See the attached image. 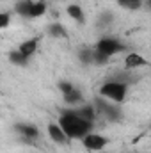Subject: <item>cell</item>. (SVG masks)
I'll list each match as a JSON object with an SVG mask.
<instances>
[{"mask_svg": "<svg viewBox=\"0 0 151 153\" xmlns=\"http://www.w3.org/2000/svg\"><path fill=\"white\" fill-rule=\"evenodd\" d=\"M82 143H84V146L87 148V150H91V152H100V150H103L105 146H107V139L105 137H101V135H98V134H87V135H84L82 137Z\"/></svg>", "mask_w": 151, "mask_h": 153, "instance_id": "277c9868", "label": "cell"}, {"mask_svg": "<svg viewBox=\"0 0 151 153\" xmlns=\"http://www.w3.org/2000/svg\"><path fill=\"white\" fill-rule=\"evenodd\" d=\"M117 4H119L123 9L135 11V9H141V5H142V0H117Z\"/></svg>", "mask_w": 151, "mask_h": 153, "instance_id": "4fadbf2b", "label": "cell"}, {"mask_svg": "<svg viewBox=\"0 0 151 153\" xmlns=\"http://www.w3.org/2000/svg\"><path fill=\"white\" fill-rule=\"evenodd\" d=\"M71 89H73L71 84H68V82H61V91H62V94L68 93V91H71Z\"/></svg>", "mask_w": 151, "mask_h": 153, "instance_id": "ffe728a7", "label": "cell"}, {"mask_svg": "<svg viewBox=\"0 0 151 153\" xmlns=\"http://www.w3.org/2000/svg\"><path fill=\"white\" fill-rule=\"evenodd\" d=\"M80 59H82V62H84V64H89V62H93V50H89V48H84V50L80 52Z\"/></svg>", "mask_w": 151, "mask_h": 153, "instance_id": "ac0fdd59", "label": "cell"}, {"mask_svg": "<svg viewBox=\"0 0 151 153\" xmlns=\"http://www.w3.org/2000/svg\"><path fill=\"white\" fill-rule=\"evenodd\" d=\"M68 14H70L75 22H80V23H84V22H85V14H84L82 7H80V5H76V4L68 5Z\"/></svg>", "mask_w": 151, "mask_h": 153, "instance_id": "9c48e42d", "label": "cell"}, {"mask_svg": "<svg viewBox=\"0 0 151 153\" xmlns=\"http://www.w3.org/2000/svg\"><path fill=\"white\" fill-rule=\"evenodd\" d=\"M27 59H29V57H25V55L20 53V52H11V53H9V61H11L13 64H16V66H25V64H27Z\"/></svg>", "mask_w": 151, "mask_h": 153, "instance_id": "5bb4252c", "label": "cell"}, {"mask_svg": "<svg viewBox=\"0 0 151 153\" xmlns=\"http://www.w3.org/2000/svg\"><path fill=\"white\" fill-rule=\"evenodd\" d=\"M30 5H32L30 0H23V2H20V4L16 5V13H18L20 16H23V18H29V16H30Z\"/></svg>", "mask_w": 151, "mask_h": 153, "instance_id": "7c38bea8", "label": "cell"}, {"mask_svg": "<svg viewBox=\"0 0 151 153\" xmlns=\"http://www.w3.org/2000/svg\"><path fill=\"white\" fill-rule=\"evenodd\" d=\"M146 64H148V61H146L142 55H139V53H128L126 59H124V66H126L128 70L142 68V66H146Z\"/></svg>", "mask_w": 151, "mask_h": 153, "instance_id": "5b68a950", "label": "cell"}, {"mask_svg": "<svg viewBox=\"0 0 151 153\" xmlns=\"http://www.w3.org/2000/svg\"><path fill=\"white\" fill-rule=\"evenodd\" d=\"M38 45H39V39H38V38L27 39V41H23V43L20 45L18 52H20V53H23L25 57H30V55H32V53L38 50Z\"/></svg>", "mask_w": 151, "mask_h": 153, "instance_id": "8992f818", "label": "cell"}, {"mask_svg": "<svg viewBox=\"0 0 151 153\" xmlns=\"http://www.w3.org/2000/svg\"><path fill=\"white\" fill-rule=\"evenodd\" d=\"M98 53H101V55H105V57H110L114 53H117V52H121L123 50V45L119 43V41H115V39H101V41H98V45H96V48H94Z\"/></svg>", "mask_w": 151, "mask_h": 153, "instance_id": "3957f363", "label": "cell"}, {"mask_svg": "<svg viewBox=\"0 0 151 153\" xmlns=\"http://www.w3.org/2000/svg\"><path fill=\"white\" fill-rule=\"evenodd\" d=\"M50 34L52 36H55V38H66V29L62 27V25H59V23H53V25H50Z\"/></svg>", "mask_w": 151, "mask_h": 153, "instance_id": "e0dca14e", "label": "cell"}, {"mask_svg": "<svg viewBox=\"0 0 151 153\" xmlns=\"http://www.w3.org/2000/svg\"><path fill=\"white\" fill-rule=\"evenodd\" d=\"M96 103H98V109H100L103 114L109 116V119H119V116H121V114H119V111H117L114 105H109V103H107V102H103V100H98Z\"/></svg>", "mask_w": 151, "mask_h": 153, "instance_id": "52a82bcc", "label": "cell"}, {"mask_svg": "<svg viewBox=\"0 0 151 153\" xmlns=\"http://www.w3.org/2000/svg\"><path fill=\"white\" fill-rule=\"evenodd\" d=\"M64 100L68 102V103H80L82 102V94H80V91H76V89H71V91H68V93H64Z\"/></svg>", "mask_w": 151, "mask_h": 153, "instance_id": "9a60e30c", "label": "cell"}, {"mask_svg": "<svg viewBox=\"0 0 151 153\" xmlns=\"http://www.w3.org/2000/svg\"><path fill=\"white\" fill-rule=\"evenodd\" d=\"M48 134H50V137H52V141H55V143H59V144H62V143H66V134L62 132V128L59 126V125H50L48 126Z\"/></svg>", "mask_w": 151, "mask_h": 153, "instance_id": "ba28073f", "label": "cell"}, {"mask_svg": "<svg viewBox=\"0 0 151 153\" xmlns=\"http://www.w3.org/2000/svg\"><path fill=\"white\" fill-rule=\"evenodd\" d=\"M16 128H18V132H21L25 137H30V139H34V137H38L39 135L38 128L32 126V125H18Z\"/></svg>", "mask_w": 151, "mask_h": 153, "instance_id": "8fae6325", "label": "cell"}, {"mask_svg": "<svg viewBox=\"0 0 151 153\" xmlns=\"http://www.w3.org/2000/svg\"><path fill=\"white\" fill-rule=\"evenodd\" d=\"M59 126L62 128V132L66 134L68 139H82L84 135H87L91 132L93 123L82 119L75 111H68L59 117Z\"/></svg>", "mask_w": 151, "mask_h": 153, "instance_id": "6da1fadb", "label": "cell"}, {"mask_svg": "<svg viewBox=\"0 0 151 153\" xmlns=\"http://www.w3.org/2000/svg\"><path fill=\"white\" fill-rule=\"evenodd\" d=\"M44 11H46V4H44L43 0L32 2V5H30V16H29V18H39V16L44 14Z\"/></svg>", "mask_w": 151, "mask_h": 153, "instance_id": "30bf717a", "label": "cell"}, {"mask_svg": "<svg viewBox=\"0 0 151 153\" xmlns=\"http://www.w3.org/2000/svg\"><path fill=\"white\" fill-rule=\"evenodd\" d=\"M11 22V16L7 13H0V29H5Z\"/></svg>", "mask_w": 151, "mask_h": 153, "instance_id": "d6986e66", "label": "cell"}, {"mask_svg": "<svg viewBox=\"0 0 151 153\" xmlns=\"http://www.w3.org/2000/svg\"><path fill=\"white\" fill-rule=\"evenodd\" d=\"M75 112L80 116L82 119H85V121H91V123H93V119H94V111H93V107H82L80 111H75Z\"/></svg>", "mask_w": 151, "mask_h": 153, "instance_id": "2e32d148", "label": "cell"}, {"mask_svg": "<svg viewBox=\"0 0 151 153\" xmlns=\"http://www.w3.org/2000/svg\"><path fill=\"white\" fill-rule=\"evenodd\" d=\"M100 94L112 100V102H117L121 103L124 98H126V84H121V82H107L101 85L100 89Z\"/></svg>", "mask_w": 151, "mask_h": 153, "instance_id": "7a4b0ae2", "label": "cell"}]
</instances>
